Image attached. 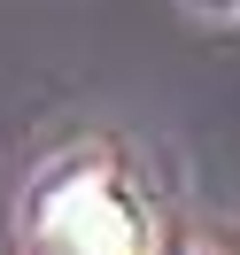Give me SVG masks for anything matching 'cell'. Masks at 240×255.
<instances>
[{"label": "cell", "instance_id": "obj_1", "mask_svg": "<svg viewBox=\"0 0 240 255\" xmlns=\"http://www.w3.org/2000/svg\"><path fill=\"white\" fill-rule=\"evenodd\" d=\"M39 232H47L54 255H140V217L101 170L62 178L39 209Z\"/></svg>", "mask_w": 240, "mask_h": 255}]
</instances>
